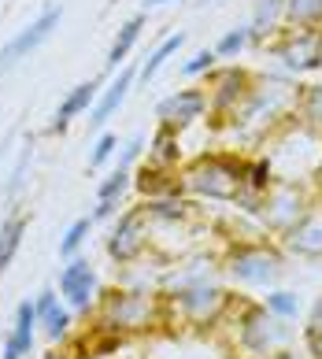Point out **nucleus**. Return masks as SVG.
Returning <instances> with one entry per match:
<instances>
[{"label": "nucleus", "mask_w": 322, "mask_h": 359, "mask_svg": "<svg viewBox=\"0 0 322 359\" xmlns=\"http://www.w3.org/2000/svg\"><path fill=\"white\" fill-rule=\"evenodd\" d=\"M137 208L149 222V259H156L159 267H178L196 252L200 222L189 196H156V201H141Z\"/></svg>", "instance_id": "1"}, {"label": "nucleus", "mask_w": 322, "mask_h": 359, "mask_svg": "<svg viewBox=\"0 0 322 359\" xmlns=\"http://www.w3.org/2000/svg\"><path fill=\"white\" fill-rule=\"evenodd\" d=\"M293 100H297V86H293L289 78L256 74L248 97L237 104V111L226 118V123L252 141H267L271 134H278L281 126L293 123Z\"/></svg>", "instance_id": "2"}, {"label": "nucleus", "mask_w": 322, "mask_h": 359, "mask_svg": "<svg viewBox=\"0 0 322 359\" xmlns=\"http://www.w3.org/2000/svg\"><path fill=\"white\" fill-rule=\"evenodd\" d=\"M93 326L119 337H137L167 326L163 292L159 289H104L93 308Z\"/></svg>", "instance_id": "3"}, {"label": "nucleus", "mask_w": 322, "mask_h": 359, "mask_svg": "<svg viewBox=\"0 0 322 359\" xmlns=\"http://www.w3.org/2000/svg\"><path fill=\"white\" fill-rule=\"evenodd\" d=\"M234 292L219 285V282H185V285H170L163 289V311H167V326H185V330H219L226 323V315L234 308Z\"/></svg>", "instance_id": "4"}, {"label": "nucleus", "mask_w": 322, "mask_h": 359, "mask_svg": "<svg viewBox=\"0 0 322 359\" xmlns=\"http://www.w3.org/2000/svg\"><path fill=\"white\" fill-rule=\"evenodd\" d=\"M245 182V156L237 152H200L178 167V193L189 201L234 204Z\"/></svg>", "instance_id": "5"}, {"label": "nucleus", "mask_w": 322, "mask_h": 359, "mask_svg": "<svg viewBox=\"0 0 322 359\" xmlns=\"http://www.w3.org/2000/svg\"><path fill=\"white\" fill-rule=\"evenodd\" d=\"M230 337V352L241 359H263L274 348L289 344V330L281 318H274L263 308V300H234L226 323L219 326Z\"/></svg>", "instance_id": "6"}, {"label": "nucleus", "mask_w": 322, "mask_h": 359, "mask_svg": "<svg viewBox=\"0 0 322 359\" xmlns=\"http://www.w3.org/2000/svg\"><path fill=\"white\" fill-rule=\"evenodd\" d=\"M286 252L274 237H248V241H226L219 252V271L234 285L245 289H271L286 271Z\"/></svg>", "instance_id": "7"}, {"label": "nucleus", "mask_w": 322, "mask_h": 359, "mask_svg": "<svg viewBox=\"0 0 322 359\" xmlns=\"http://www.w3.org/2000/svg\"><path fill=\"white\" fill-rule=\"evenodd\" d=\"M311 201H315V189L304 185L300 178H274V185L263 193V201H260L256 222L263 226L267 237L278 241V237L286 233L307 208H311Z\"/></svg>", "instance_id": "8"}, {"label": "nucleus", "mask_w": 322, "mask_h": 359, "mask_svg": "<svg viewBox=\"0 0 322 359\" xmlns=\"http://www.w3.org/2000/svg\"><path fill=\"white\" fill-rule=\"evenodd\" d=\"M252 82H256V74H252L248 67H237V63H226V67H215L204 74V93H208V115L219 118V123H226L237 104L248 97Z\"/></svg>", "instance_id": "9"}, {"label": "nucleus", "mask_w": 322, "mask_h": 359, "mask_svg": "<svg viewBox=\"0 0 322 359\" xmlns=\"http://www.w3.org/2000/svg\"><path fill=\"white\" fill-rule=\"evenodd\" d=\"M107 259L119 267H137L149 259V222H145L141 208H126L123 215H115V226L107 233Z\"/></svg>", "instance_id": "10"}, {"label": "nucleus", "mask_w": 322, "mask_h": 359, "mask_svg": "<svg viewBox=\"0 0 322 359\" xmlns=\"http://www.w3.org/2000/svg\"><path fill=\"white\" fill-rule=\"evenodd\" d=\"M60 22H63V8H60V4H48V8L41 11V15L26 22L15 37H8V41L0 45V74L15 71L22 60H30L34 52L41 48L52 34L60 30Z\"/></svg>", "instance_id": "11"}, {"label": "nucleus", "mask_w": 322, "mask_h": 359, "mask_svg": "<svg viewBox=\"0 0 322 359\" xmlns=\"http://www.w3.org/2000/svg\"><path fill=\"white\" fill-rule=\"evenodd\" d=\"M289 74H315L322 71V30H293L281 26V37L271 45Z\"/></svg>", "instance_id": "12"}, {"label": "nucleus", "mask_w": 322, "mask_h": 359, "mask_svg": "<svg viewBox=\"0 0 322 359\" xmlns=\"http://www.w3.org/2000/svg\"><path fill=\"white\" fill-rule=\"evenodd\" d=\"M97 297H100V282H97V271L86 256H71L63 259V271H60V300L71 308L74 315H89L97 308Z\"/></svg>", "instance_id": "13"}, {"label": "nucleus", "mask_w": 322, "mask_h": 359, "mask_svg": "<svg viewBox=\"0 0 322 359\" xmlns=\"http://www.w3.org/2000/svg\"><path fill=\"white\" fill-rule=\"evenodd\" d=\"M208 115V93L204 86H185V89H174L167 93L163 100L156 104V123L159 126H170V130H189L193 123Z\"/></svg>", "instance_id": "14"}, {"label": "nucleus", "mask_w": 322, "mask_h": 359, "mask_svg": "<svg viewBox=\"0 0 322 359\" xmlns=\"http://www.w3.org/2000/svg\"><path fill=\"white\" fill-rule=\"evenodd\" d=\"M278 245H281L286 256L311 259V263L322 259V201H318V196L311 201V208H307L304 215L278 237Z\"/></svg>", "instance_id": "15"}, {"label": "nucleus", "mask_w": 322, "mask_h": 359, "mask_svg": "<svg viewBox=\"0 0 322 359\" xmlns=\"http://www.w3.org/2000/svg\"><path fill=\"white\" fill-rule=\"evenodd\" d=\"M133 82H137V71H133V67H126V63H123V67L115 71V78H112V82H107V86L100 89L97 104L89 108V130H97V134H100V130L107 126V118H112L119 108H123V100L130 97Z\"/></svg>", "instance_id": "16"}, {"label": "nucleus", "mask_w": 322, "mask_h": 359, "mask_svg": "<svg viewBox=\"0 0 322 359\" xmlns=\"http://www.w3.org/2000/svg\"><path fill=\"white\" fill-rule=\"evenodd\" d=\"M100 89H104L100 78L78 82V86L60 100V108H56V115H52V123H48V134H67V126H71L74 118L89 115V108H93V104H97V97H100Z\"/></svg>", "instance_id": "17"}, {"label": "nucleus", "mask_w": 322, "mask_h": 359, "mask_svg": "<svg viewBox=\"0 0 322 359\" xmlns=\"http://www.w3.org/2000/svg\"><path fill=\"white\" fill-rule=\"evenodd\" d=\"M133 189L141 193V201H156V196H174L178 193V170L137 163L133 167Z\"/></svg>", "instance_id": "18"}, {"label": "nucleus", "mask_w": 322, "mask_h": 359, "mask_svg": "<svg viewBox=\"0 0 322 359\" xmlns=\"http://www.w3.org/2000/svg\"><path fill=\"white\" fill-rule=\"evenodd\" d=\"M293 123L322 137V82H304V86H297V100H293Z\"/></svg>", "instance_id": "19"}, {"label": "nucleus", "mask_w": 322, "mask_h": 359, "mask_svg": "<svg viewBox=\"0 0 322 359\" xmlns=\"http://www.w3.org/2000/svg\"><path fill=\"white\" fill-rule=\"evenodd\" d=\"M149 159L145 163H152V167H167V170H178L185 159H182V134L178 130H170V126H156V134L149 137Z\"/></svg>", "instance_id": "20"}, {"label": "nucleus", "mask_w": 322, "mask_h": 359, "mask_svg": "<svg viewBox=\"0 0 322 359\" xmlns=\"http://www.w3.org/2000/svg\"><path fill=\"white\" fill-rule=\"evenodd\" d=\"M141 30H145V11L130 15L123 26H119L115 41H112V48H107V56H104V71H107V74H115V71L126 63V56L133 52V45L141 41Z\"/></svg>", "instance_id": "21"}, {"label": "nucleus", "mask_w": 322, "mask_h": 359, "mask_svg": "<svg viewBox=\"0 0 322 359\" xmlns=\"http://www.w3.org/2000/svg\"><path fill=\"white\" fill-rule=\"evenodd\" d=\"M26 230H30V215H26V211H11V215L0 222V274H4L11 267V259L19 256Z\"/></svg>", "instance_id": "22"}, {"label": "nucleus", "mask_w": 322, "mask_h": 359, "mask_svg": "<svg viewBox=\"0 0 322 359\" xmlns=\"http://www.w3.org/2000/svg\"><path fill=\"white\" fill-rule=\"evenodd\" d=\"M281 19L293 30H322V0H286Z\"/></svg>", "instance_id": "23"}, {"label": "nucleus", "mask_w": 322, "mask_h": 359, "mask_svg": "<svg viewBox=\"0 0 322 359\" xmlns=\"http://www.w3.org/2000/svg\"><path fill=\"white\" fill-rule=\"evenodd\" d=\"M274 178H278L274 156H267V152H263V156H252V159H245V182H241V189L263 196V193L274 185Z\"/></svg>", "instance_id": "24"}, {"label": "nucleus", "mask_w": 322, "mask_h": 359, "mask_svg": "<svg viewBox=\"0 0 322 359\" xmlns=\"http://www.w3.org/2000/svg\"><path fill=\"white\" fill-rule=\"evenodd\" d=\"M185 45V34H170V37H163L152 52H149V60L141 63V71H137V78L141 82H152V78L163 71V63L170 60V56H178V48Z\"/></svg>", "instance_id": "25"}, {"label": "nucleus", "mask_w": 322, "mask_h": 359, "mask_svg": "<svg viewBox=\"0 0 322 359\" xmlns=\"http://www.w3.org/2000/svg\"><path fill=\"white\" fill-rule=\"evenodd\" d=\"M41 330L52 344H67L74 337V311L67 308V304H56V308L41 318Z\"/></svg>", "instance_id": "26"}, {"label": "nucleus", "mask_w": 322, "mask_h": 359, "mask_svg": "<svg viewBox=\"0 0 322 359\" xmlns=\"http://www.w3.org/2000/svg\"><path fill=\"white\" fill-rule=\"evenodd\" d=\"M93 215H82V219H74L71 226H67V233L60 237V259H71V256H82V248L89 241V233H93Z\"/></svg>", "instance_id": "27"}, {"label": "nucleus", "mask_w": 322, "mask_h": 359, "mask_svg": "<svg viewBox=\"0 0 322 359\" xmlns=\"http://www.w3.org/2000/svg\"><path fill=\"white\" fill-rule=\"evenodd\" d=\"M263 308L271 311L274 318H281V323H289V318H297L300 311V297L293 289H267V297H263Z\"/></svg>", "instance_id": "28"}, {"label": "nucleus", "mask_w": 322, "mask_h": 359, "mask_svg": "<svg viewBox=\"0 0 322 359\" xmlns=\"http://www.w3.org/2000/svg\"><path fill=\"white\" fill-rule=\"evenodd\" d=\"M133 189V170L126 167H115L100 185H97V201H123V196Z\"/></svg>", "instance_id": "29"}, {"label": "nucleus", "mask_w": 322, "mask_h": 359, "mask_svg": "<svg viewBox=\"0 0 322 359\" xmlns=\"http://www.w3.org/2000/svg\"><path fill=\"white\" fill-rule=\"evenodd\" d=\"M30 163H34V141H26L22 152H19V159H15V167H11V175H8V182H4V201H15V196L22 193Z\"/></svg>", "instance_id": "30"}, {"label": "nucleus", "mask_w": 322, "mask_h": 359, "mask_svg": "<svg viewBox=\"0 0 322 359\" xmlns=\"http://www.w3.org/2000/svg\"><path fill=\"white\" fill-rule=\"evenodd\" d=\"M248 45H252L248 26H234V30H226L219 41H215V56H219V60H237Z\"/></svg>", "instance_id": "31"}, {"label": "nucleus", "mask_w": 322, "mask_h": 359, "mask_svg": "<svg viewBox=\"0 0 322 359\" xmlns=\"http://www.w3.org/2000/svg\"><path fill=\"white\" fill-rule=\"evenodd\" d=\"M34 355V334H22V330H8L0 359H30Z\"/></svg>", "instance_id": "32"}, {"label": "nucleus", "mask_w": 322, "mask_h": 359, "mask_svg": "<svg viewBox=\"0 0 322 359\" xmlns=\"http://www.w3.org/2000/svg\"><path fill=\"white\" fill-rule=\"evenodd\" d=\"M115 152H119V137H115V134H107V130H100L97 141H93V152H89V170H100Z\"/></svg>", "instance_id": "33"}, {"label": "nucleus", "mask_w": 322, "mask_h": 359, "mask_svg": "<svg viewBox=\"0 0 322 359\" xmlns=\"http://www.w3.org/2000/svg\"><path fill=\"white\" fill-rule=\"evenodd\" d=\"M215 63H219V56H215V48H200V52H193L189 60H185V67H182V74L185 78H204Z\"/></svg>", "instance_id": "34"}, {"label": "nucleus", "mask_w": 322, "mask_h": 359, "mask_svg": "<svg viewBox=\"0 0 322 359\" xmlns=\"http://www.w3.org/2000/svg\"><path fill=\"white\" fill-rule=\"evenodd\" d=\"M37 326H41V318H37L34 300H22L19 308H15V318H11V330H22V334H34Z\"/></svg>", "instance_id": "35"}, {"label": "nucleus", "mask_w": 322, "mask_h": 359, "mask_svg": "<svg viewBox=\"0 0 322 359\" xmlns=\"http://www.w3.org/2000/svg\"><path fill=\"white\" fill-rule=\"evenodd\" d=\"M145 149H149V141H145L141 134H133L126 144H123V156H119V167H126V170H133V163L145 156Z\"/></svg>", "instance_id": "36"}, {"label": "nucleus", "mask_w": 322, "mask_h": 359, "mask_svg": "<svg viewBox=\"0 0 322 359\" xmlns=\"http://www.w3.org/2000/svg\"><path fill=\"white\" fill-rule=\"evenodd\" d=\"M56 304H60V289H41V292H37V297H34V308H37V318H45L52 308H56Z\"/></svg>", "instance_id": "37"}, {"label": "nucleus", "mask_w": 322, "mask_h": 359, "mask_svg": "<svg viewBox=\"0 0 322 359\" xmlns=\"http://www.w3.org/2000/svg\"><path fill=\"white\" fill-rule=\"evenodd\" d=\"M300 341H304V355L307 359H322V334L318 330H300Z\"/></svg>", "instance_id": "38"}, {"label": "nucleus", "mask_w": 322, "mask_h": 359, "mask_svg": "<svg viewBox=\"0 0 322 359\" xmlns=\"http://www.w3.org/2000/svg\"><path fill=\"white\" fill-rule=\"evenodd\" d=\"M119 204L123 201H97V208H93V222H107L119 215Z\"/></svg>", "instance_id": "39"}, {"label": "nucleus", "mask_w": 322, "mask_h": 359, "mask_svg": "<svg viewBox=\"0 0 322 359\" xmlns=\"http://www.w3.org/2000/svg\"><path fill=\"white\" fill-rule=\"evenodd\" d=\"M307 330H318L322 334V297H315V304H311V311H307V323H304Z\"/></svg>", "instance_id": "40"}, {"label": "nucleus", "mask_w": 322, "mask_h": 359, "mask_svg": "<svg viewBox=\"0 0 322 359\" xmlns=\"http://www.w3.org/2000/svg\"><path fill=\"white\" fill-rule=\"evenodd\" d=\"M41 359H74V352L67 348V344H52V352H45Z\"/></svg>", "instance_id": "41"}, {"label": "nucleus", "mask_w": 322, "mask_h": 359, "mask_svg": "<svg viewBox=\"0 0 322 359\" xmlns=\"http://www.w3.org/2000/svg\"><path fill=\"white\" fill-rule=\"evenodd\" d=\"M263 359H297V352H293L289 344H286V348H274L271 355H263Z\"/></svg>", "instance_id": "42"}, {"label": "nucleus", "mask_w": 322, "mask_h": 359, "mask_svg": "<svg viewBox=\"0 0 322 359\" xmlns=\"http://www.w3.org/2000/svg\"><path fill=\"white\" fill-rule=\"evenodd\" d=\"M159 4H170V0H145V8H159Z\"/></svg>", "instance_id": "43"}, {"label": "nucleus", "mask_w": 322, "mask_h": 359, "mask_svg": "<svg viewBox=\"0 0 322 359\" xmlns=\"http://www.w3.org/2000/svg\"><path fill=\"white\" fill-rule=\"evenodd\" d=\"M315 185H322V163L315 167Z\"/></svg>", "instance_id": "44"}, {"label": "nucleus", "mask_w": 322, "mask_h": 359, "mask_svg": "<svg viewBox=\"0 0 322 359\" xmlns=\"http://www.w3.org/2000/svg\"><path fill=\"white\" fill-rule=\"evenodd\" d=\"M315 196H318V201H322V185H315Z\"/></svg>", "instance_id": "45"}, {"label": "nucleus", "mask_w": 322, "mask_h": 359, "mask_svg": "<svg viewBox=\"0 0 322 359\" xmlns=\"http://www.w3.org/2000/svg\"><path fill=\"white\" fill-rule=\"evenodd\" d=\"M200 4H208V0H200Z\"/></svg>", "instance_id": "46"}]
</instances>
